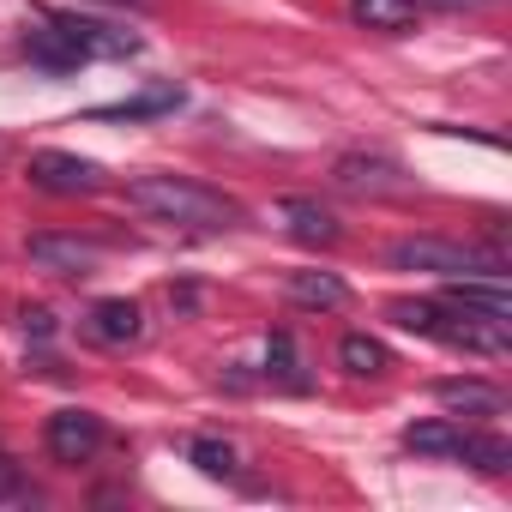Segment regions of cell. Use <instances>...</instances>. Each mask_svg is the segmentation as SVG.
<instances>
[{
    "instance_id": "obj_3",
    "label": "cell",
    "mask_w": 512,
    "mask_h": 512,
    "mask_svg": "<svg viewBox=\"0 0 512 512\" xmlns=\"http://www.w3.org/2000/svg\"><path fill=\"white\" fill-rule=\"evenodd\" d=\"M25 175H31V187H43V193H55V199H85V193L103 187V163L73 157V151H31Z\"/></svg>"
},
{
    "instance_id": "obj_2",
    "label": "cell",
    "mask_w": 512,
    "mask_h": 512,
    "mask_svg": "<svg viewBox=\"0 0 512 512\" xmlns=\"http://www.w3.org/2000/svg\"><path fill=\"white\" fill-rule=\"evenodd\" d=\"M392 272H428V278H500L506 253L500 247H464V241H440V235H404L386 247Z\"/></svg>"
},
{
    "instance_id": "obj_23",
    "label": "cell",
    "mask_w": 512,
    "mask_h": 512,
    "mask_svg": "<svg viewBox=\"0 0 512 512\" xmlns=\"http://www.w3.org/2000/svg\"><path fill=\"white\" fill-rule=\"evenodd\" d=\"M25 332H31V338H49V332H55V314H49V308H25Z\"/></svg>"
},
{
    "instance_id": "obj_5",
    "label": "cell",
    "mask_w": 512,
    "mask_h": 512,
    "mask_svg": "<svg viewBox=\"0 0 512 512\" xmlns=\"http://www.w3.org/2000/svg\"><path fill=\"white\" fill-rule=\"evenodd\" d=\"M97 260H103V247L85 241V235H55V229L31 235V266L49 272V278H91Z\"/></svg>"
},
{
    "instance_id": "obj_18",
    "label": "cell",
    "mask_w": 512,
    "mask_h": 512,
    "mask_svg": "<svg viewBox=\"0 0 512 512\" xmlns=\"http://www.w3.org/2000/svg\"><path fill=\"white\" fill-rule=\"evenodd\" d=\"M181 109V91H151V97H133V103H103L91 109V121H145V115H169Z\"/></svg>"
},
{
    "instance_id": "obj_22",
    "label": "cell",
    "mask_w": 512,
    "mask_h": 512,
    "mask_svg": "<svg viewBox=\"0 0 512 512\" xmlns=\"http://www.w3.org/2000/svg\"><path fill=\"white\" fill-rule=\"evenodd\" d=\"M25 494V476H19V464L0 452V500H19Z\"/></svg>"
},
{
    "instance_id": "obj_13",
    "label": "cell",
    "mask_w": 512,
    "mask_h": 512,
    "mask_svg": "<svg viewBox=\"0 0 512 512\" xmlns=\"http://www.w3.org/2000/svg\"><path fill=\"white\" fill-rule=\"evenodd\" d=\"M350 19L362 31H380V37H404V31H416L422 7L416 0H350Z\"/></svg>"
},
{
    "instance_id": "obj_14",
    "label": "cell",
    "mask_w": 512,
    "mask_h": 512,
    "mask_svg": "<svg viewBox=\"0 0 512 512\" xmlns=\"http://www.w3.org/2000/svg\"><path fill=\"white\" fill-rule=\"evenodd\" d=\"M446 302H452V308H464V314H494V320H512V296L500 290V278H488V284H476V278H452Z\"/></svg>"
},
{
    "instance_id": "obj_12",
    "label": "cell",
    "mask_w": 512,
    "mask_h": 512,
    "mask_svg": "<svg viewBox=\"0 0 512 512\" xmlns=\"http://www.w3.org/2000/svg\"><path fill=\"white\" fill-rule=\"evenodd\" d=\"M290 302L296 308H320V314H338V308H350V284L338 278V272H290Z\"/></svg>"
},
{
    "instance_id": "obj_16",
    "label": "cell",
    "mask_w": 512,
    "mask_h": 512,
    "mask_svg": "<svg viewBox=\"0 0 512 512\" xmlns=\"http://www.w3.org/2000/svg\"><path fill=\"white\" fill-rule=\"evenodd\" d=\"M338 362H344V374H356V380H380V374L392 368V350H386L380 338H368V332H350V338L338 344Z\"/></svg>"
},
{
    "instance_id": "obj_20",
    "label": "cell",
    "mask_w": 512,
    "mask_h": 512,
    "mask_svg": "<svg viewBox=\"0 0 512 512\" xmlns=\"http://www.w3.org/2000/svg\"><path fill=\"white\" fill-rule=\"evenodd\" d=\"M266 374H272L278 386H290V392H302V386H308V374H302V362H296L290 332H272V344H266Z\"/></svg>"
},
{
    "instance_id": "obj_6",
    "label": "cell",
    "mask_w": 512,
    "mask_h": 512,
    "mask_svg": "<svg viewBox=\"0 0 512 512\" xmlns=\"http://www.w3.org/2000/svg\"><path fill=\"white\" fill-rule=\"evenodd\" d=\"M55 25L73 37V49H79L85 61H127V55H139V37L121 31V25L85 19V13H55Z\"/></svg>"
},
{
    "instance_id": "obj_8",
    "label": "cell",
    "mask_w": 512,
    "mask_h": 512,
    "mask_svg": "<svg viewBox=\"0 0 512 512\" xmlns=\"http://www.w3.org/2000/svg\"><path fill=\"white\" fill-rule=\"evenodd\" d=\"M25 55H31L37 67H49V73H79V67H85V55H79L73 37L55 25V13H37V19L25 25Z\"/></svg>"
},
{
    "instance_id": "obj_21",
    "label": "cell",
    "mask_w": 512,
    "mask_h": 512,
    "mask_svg": "<svg viewBox=\"0 0 512 512\" xmlns=\"http://www.w3.org/2000/svg\"><path fill=\"white\" fill-rule=\"evenodd\" d=\"M187 458H193L205 476H217V482H223V476H235V446H229V440H211V434H199V440L187 446Z\"/></svg>"
},
{
    "instance_id": "obj_9",
    "label": "cell",
    "mask_w": 512,
    "mask_h": 512,
    "mask_svg": "<svg viewBox=\"0 0 512 512\" xmlns=\"http://www.w3.org/2000/svg\"><path fill=\"white\" fill-rule=\"evenodd\" d=\"M332 181L350 187V193H404V187H410L392 157H362V151L338 157V163H332Z\"/></svg>"
},
{
    "instance_id": "obj_17",
    "label": "cell",
    "mask_w": 512,
    "mask_h": 512,
    "mask_svg": "<svg viewBox=\"0 0 512 512\" xmlns=\"http://www.w3.org/2000/svg\"><path fill=\"white\" fill-rule=\"evenodd\" d=\"M404 332H422V338H446V326H452V308L446 302H392L386 308Z\"/></svg>"
},
{
    "instance_id": "obj_24",
    "label": "cell",
    "mask_w": 512,
    "mask_h": 512,
    "mask_svg": "<svg viewBox=\"0 0 512 512\" xmlns=\"http://www.w3.org/2000/svg\"><path fill=\"white\" fill-rule=\"evenodd\" d=\"M103 7H127V0H103Z\"/></svg>"
},
{
    "instance_id": "obj_11",
    "label": "cell",
    "mask_w": 512,
    "mask_h": 512,
    "mask_svg": "<svg viewBox=\"0 0 512 512\" xmlns=\"http://www.w3.org/2000/svg\"><path fill=\"white\" fill-rule=\"evenodd\" d=\"M284 223H290V235L302 241V247H338V217L320 205V199H284Z\"/></svg>"
},
{
    "instance_id": "obj_10",
    "label": "cell",
    "mask_w": 512,
    "mask_h": 512,
    "mask_svg": "<svg viewBox=\"0 0 512 512\" xmlns=\"http://www.w3.org/2000/svg\"><path fill=\"white\" fill-rule=\"evenodd\" d=\"M434 398L452 410V416H500L506 410V392L488 386V380H434Z\"/></svg>"
},
{
    "instance_id": "obj_19",
    "label": "cell",
    "mask_w": 512,
    "mask_h": 512,
    "mask_svg": "<svg viewBox=\"0 0 512 512\" xmlns=\"http://www.w3.org/2000/svg\"><path fill=\"white\" fill-rule=\"evenodd\" d=\"M458 434H464V428H452V422L434 416V422H410V428H404V446H410V452H428V458H452V452H458Z\"/></svg>"
},
{
    "instance_id": "obj_1",
    "label": "cell",
    "mask_w": 512,
    "mask_h": 512,
    "mask_svg": "<svg viewBox=\"0 0 512 512\" xmlns=\"http://www.w3.org/2000/svg\"><path fill=\"white\" fill-rule=\"evenodd\" d=\"M127 205L145 211L151 223H169V229H193V235H217V229H235L241 223V205L193 175H139L127 187Z\"/></svg>"
},
{
    "instance_id": "obj_7",
    "label": "cell",
    "mask_w": 512,
    "mask_h": 512,
    "mask_svg": "<svg viewBox=\"0 0 512 512\" xmlns=\"http://www.w3.org/2000/svg\"><path fill=\"white\" fill-rule=\"evenodd\" d=\"M85 338L103 344V350H127V344L145 338V308L127 302V296H109V302H97V308L85 314Z\"/></svg>"
},
{
    "instance_id": "obj_4",
    "label": "cell",
    "mask_w": 512,
    "mask_h": 512,
    "mask_svg": "<svg viewBox=\"0 0 512 512\" xmlns=\"http://www.w3.org/2000/svg\"><path fill=\"white\" fill-rule=\"evenodd\" d=\"M43 446H49L55 464H91L97 446H103V416L67 404V410H55V416L43 422Z\"/></svg>"
},
{
    "instance_id": "obj_15",
    "label": "cell",
    "mask_w": 512,
    "mask_h": 512,
    "mask_svg": "<svg viewBox=\"0 0 512 512\" xmlns=\"http://www.w3.org/2000/svg\"><path fill=\"white\" fill-rule=\"evenodd\" d=\"M452 458H464V464L482 470V476H506V470H512V446H506L500 434H482V428L458 434V452H452Z\"/></svg>"
}]
</instances>
